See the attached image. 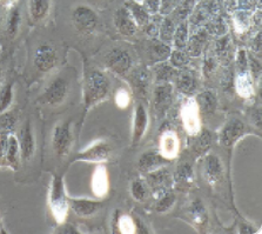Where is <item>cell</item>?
Returning <instances> with one entry per match:
<instances>
[{
  "label": "cell",
  "mask_w": 262,
  "mask_h": 234,
  "mask_svg": "<svg viewBox=\"0 0 262 234\" xmlns=\"http://www.w3.org/2000/svg\"><path fill=\"white\" fill-rule=\"evenodd\" d=\"M111 82L108 78L99 70H92L87 73L84 84V102L91 109L108 97Z\"/></svg>",
  "instance_id": "1"
},
{
  "label": "cell",
  "mask_w": 262,
  "mask_h": 234,
  "mask_svg": "<svg viewBox=\"0 0 262 234\" xmlns=\"http://www.w3.org/2000/svg\"><path fill=\"white\" fill-rule=\"evenodd\" d=\"M50 209L58 224H63L66 221L67 214L70 211V198L65 191V184L61 176H53L52 184L50 189Z\"/></svg>",
  "instance_id": "2"
},
{
  "label": "cell",
  "mask_w": 262,
  "mask_h": 234,
  "mask_svg": "<svg viewBox=\"0 0 262 234\" xmlns=\"http://www.w3.org/2000/svg\"><path fill=\"white\" fill-rule=\"evenodd\" d=\"M70 93V82L66 78L59 77L54 78L52 81L50 82L49 86L46 87L45 91H43L41 100L45 102V104L57 107L62 105L65 100L69 97Z\"/></svg>",
  "instance_id": "3"
},
{
  "label": "cell",
  "mask_w": 262,
  "mask_h": 234,
  "mask_svg": "<svg viewBox=\"0 0 262 234\" xmlns=\"http://www.w3.org/2000/svg\"><path fill=\"white\" fill-rule=\"evenodd\" d=\"M180 117L182 126L189 136L196 137L201 131V114L194 98H189L181 106Z\"/></svg>",
  "instance_id": "4"
},
{
  "label": "cell",
  "mask_w": 262,
  "mask_h": 234,
  "mask_svg": "<svg viewBox=\"0 0 262 234\" xmlns=\"http://www.w3.org/2000/svg\"><path fill=\"white\" fill-rule=\"evenodd\" d=\"M71 20L78 32L90 34L97 29L99 18L98 14L89 6L79 5L75 7L71 14Z\"/></svg>",
  "instance_id": "5"
},
{
  "label": "cell",
  "mask_w": 262,
  "mask_h": 234,
  "mask_svg": "<svg viewBox=\"0 0 262 234\" xmlns=\"http://www.w3.org/2000/svg\"><path fill=\"white\" fill-rule=\"evenodd\" d=\"M73 144V134L70 122H61L55 125L52 133V148L55 156L63 158L69 156Z\"/></svg>",
  "instance_id": "6"
},
{
  "label": "cell",
  "mask_w": 262,
  "mask_h": 234,
  "mask_svg": "<svg viewBox=\"0 0 262 234\" xmlns=\"http://www.w3.org/2000/svg\"><path fill=\"white\" fill-rule=\"evenodd\" d=\"M105 66L118 75H126L133 66V60L127 50L116 47L111 50L105 57Z\"/></svg>",
  "instance_id": "7"
},
{
  "label": "cell",
  "mask_w": 262,
  "mask_h": 234,
  "mask_svg": "<svg viewBox=\"0 0 262 234\" xmlns=\"http://www.w3.org/2000/svg\"><path fill=\"white\" fill-rule=\"evenodd\" d=\"M33 64L39 72H51L58 64V52L55 47L49 42L39 45L34 52Z\"/></svg>",
  "instance_id": "8"
},
{
  "label": "cell",
  "mask_w": 262,
  "mask_h": 234,
  "mask_svg": "<svg viewBox=\"0 0 262 234\" xmlns=\"http://www.w3.org/2000/svg\"><path fill=\"white\" fill-rule=\"evenodd\" d=\"M111 152H112V148H111V145L108 142L100 140L94 142V144L91 145L89 148L79 152L77 156H75L74 160L97 162V164H100V162H105L110 159Z\"/></svg>",
  "instance_id": "9"
},
{
  "label": "cell",
  "mask_w": 262,
  "mask_h": 234,
  "mask_svg": "<svg viewBox=\"0 0 262 234\" xmlns=\"http://www.w3.org/2000/svg\"><path fill=\"white\" fill-rule=\"evenodd\" d=\"M245 122L237 118H232L224 125L219 134V141L224 147H232L235 142L245 136Z\"/></svg>",
  "instance_id": "10"
},
{
  "label": "cell",
  "mask_w": 262,
  "mask_h": 234,
  "mask_svg": "<svg viewBox=\"0 0 262 234\" xmlns=\"http://www.w3.org/2000/svg\"><path fill=\"white\" fill-rule=\"evenodd\" d=\"M173 102V86L169 82L159 84L153 92V105L159 116L164 117Z\"/></svg>",
  "instance_id": "11"
},
{
  "label": "cell",
  "mask_w": 262,
  "mask_h": 234,
  "mask_svg": "<svg viewBox=\"0 0 262 234\" xmlns=\"http://www.w3.org/2000/svg\"><path fill=\"white\" fill-rule=\"evenodd\" d=\"M158 151L165 159L169 161L176 159L179 156V151H180V140H179L178 134L174 131L162 132L160 140H159Z\"/></svg>",
  "instance_id": "12"
},
{
  "label": "cell",
  "mask_w": 262,
  "mask_h": 234,
  "mask_svg": "<svg viewBox=\"0 0 262 234\" xmlns=\"http://www.w3.org/2000/svg\"><path fill=\"white\" fill-rule=\"evenodd\" d=\"M114 26L118 32L125 37H132L138 30V25L126 6L118 9L114 13Z\"/></svg>",
  "instance_id": "13"
},
{
  "label": "cell",
  "mask_w": 262,
  "mask_h": 234,
  "mask_svg": "<svg viewBox=\"0 0 262 234\" xmlns=\"http://www.w3.org/2000/svg\"><path fill=\"white\" fill-rule=\"evenodd\" d=\"M169 160L165 159L164 157L159 153L157 150L146 151L139 157L137 166L140 172L149 173L152 171H156L160 167H164L166 164H168Z\"/></svg>",
  "instance_id": "14"
},
{
  "label": "cell",
  "mask_w": 262,
  "mask_h": 234,
  "mask_svg": "<svg viewBox=\"0 0 262 234\" xmlns=\"http://www.w3.org/2000/svg\"><path fill=\"white\" fill-rule=\"evenodd\" d=\"M104 207V202L92 199H70V208L80 218H92Z\"/></svg>",
  "instance_id": "15"
},
{
  "label": "cell",
  "mask_w": 262,
  "mask_h": 234,
  "mask_svg": "<svg viewBox=\"0 0 262 234\" xmlns=\"http://www.w3.org/2000/svg\"><path fill=\"white\" fill-rule=\"evenodd\" d=\"M204 176L210 185H216L224 176V166L220 158L215 154H208L204 161Z\"/></svg>",
  "instance_id": "16"
},
{
  "label": "cell",
  "mask_w": 262,
  "mask_h": 234,
  "mask_svg": "<svg viewBox=\"0 0 262 234\" xmlns=\"http://www.w3.org/2000/svg\"><path fill=\"white\" fill-rule=\"evenodd\" d=\"M147 127H148V113H147L146 107L142 104H138L134 111V120H133V144L137 145L144 138Z\"/></svg>",
  "instance_id": "17"
},
{
  "label": "cell",
  "mask_w": 262,
  "mask_h": 234,
  "mask_svg": "<svg viewBox=\"0 0 262 234\" xmlns=\"http://www.w3.org/2000/svg\"><path fill=\"white\" fill-rule=\"evenodd\" d=\"M146 51L148 61L153 65L159 64V62L162 61H167L170 57V53H172V49H170L167 44L161 40L149 41L147 44Z\"/></svg>",
  "instance_id": "18"
},
{
  "label": "cell",
  "mask_w": 262,
  "mask_h": 234,
  "mask_svg": "<svg viewBox=\"0 0 262 234\" xmlns=\"http://www.w3.org/2000/svg\"><path fill=\"white\" fill-rule=\"evenodd\" d=\"M91 186H92L93 194L97 198H104L108 193L110 178L107 169L104 166H98L97 169L94 171Z\"/></svg>",
  "instance_id": "19"
},
{
  "label": "cell",
  "mask_w": 262,
  "mask_h": 234,
  "mask_svg": "<svg viewBox=\"0 0 262 234\" xmlns=\"http://www.w3.org/2000/svg\"><path fill=\"white\" fill-rule=\"evenodd\" d=\"M20 154L21 159L29 160L33 157L35 151V139L33 134V130H32V125L30 121L21 129V136H20Z\"/></svg>",
  "instance_id": "20"
},
{
  "label": "cell",
  "mask_w": 262,
  "mask_h": 234,
  "mask_svg": "<svg viewBox=\"0 0 262 234\" xmlns=\"http://www.w3.org/2000/svg\"><path fill=\"white\" fill-rule=\"evenodd\" d=\"M5 160L10 167L17 169L20 162V145H19L18 138L13 134H9L6 139V150H5Z\"/></svg>",
  "instance_id": "21"
},
{
  "label": "cell",
  "mask_w": 262,
  "mask_h": 234,
  "mask_svg": "<svg viewBox=\"0 0 262 234\" xmlns=\"http://www.w3.org/2000/svg\"><path fill=\"white\" fill-rule=\"evenodd\" d=\"M52 0H29V14L34 23H41L51 12Z\"/></svg>",
  "instance_id": "22"
},
{
  "label": "cell",
  "mask_w": 262,
  "mask_h": 234,
  "mask_svg": "<svg viewBox=\"0 0 262 234\" xmlns=\"http://www.w3.org/2000/svg\"><path fill=\"white\" fill-rule=\"evenodd\" d=\"M216 10L217 5L215 2H213V0H208V2L202 3L198 6V9L195 11H193V15L190 22H192V24H195V25H199V24L207 20L209 22L210 18H213L214 15L216 14Z\"/></svg>",
  "instance_id": "23"
},
{
  "label": "cell",
  "mask_w": 262,
  "mask_h": 234,
  "mask_svg": "<svg viewBox=\"0 0 262 234\" xmlns=\"http://www.w3.org/2000/svg\"><path fill=\"white\" fill-rule=\"evenodd\" d=\"M176 85L178 90L181 93L186 94V96H190L196 91L198 82L196 79L194 77V74L189 71H182V72H178L177 77L174 78Z\"/></svg>",
  "instance_id": "24"
},
{
  "label": "cell",
  "mask_w": 262,
  "mask_h": 234,
  "mask_svg": "<svg viewBox=\"0 0 262 234\" xmlns=\"http://www.w3.org/2000/svg\"><path fill=\"white\" fill-rule=\"evenodd\" d=\"M198 107H199L200 114H213L216 111L217 107V98L215 93L212 92V91H204L198 94L195 99Z\"/></svg>",
  "instance_id": "25"
},
{
  "label": "cell",
  "mask_w": 262,
  "mask_h": 234,
  "mask_svg": "<svg viewBox=\"0 0 262 234\" xmlns=\"http://www.w3.org/2000/svg\"><path fill=\"white\" fill-rule=\"evenodd\" d=\"M236 93L241 98L249 99L254 96V86L252 78L247 71H240L235 79Z\"/></svg>",
  "instance_id": "26"
},
{
  "label": "cell",
  "mask_w": 262,
  "mask_h": 234,
  "mask_svg": "<svg viewBox=\"0 0 262 234\" xmlns=\"http://www.w3.org/2000/svg\"><path fill=\"white\" fill-rule=\"evenodd\" d=\"M126 7L128 9L138 27H144L150 20V15L145 10L141 3H138L136 0H129V2L126 3Z\"/></svg>",
  "instance_id": "27"
},
{
  "label": "cell",
  "mask_w": 262,
  "mask_h": 234,
  "mask_svg": "<svg viewBox=\"0 0 262 234\" xmlns=\"http://www.w3.org/2000/svg\"><path fill=\"white\" fill-rule=\"evenodd\" d=\"M146 174H147V182H148L150 187H152L154 191L161 193V189L165 188V185L167 184V181L169 179L168 171L164 167H160Z\"/></svg>",
  "instance_id": "28"
},
{
  "label": "cell",
  "mask_w": 262,
  "mask_h": 234,
  "mask_svg": "<svg viewBox=\"0 0 262 234\" xmlns=\"http://www.w3.org/2000/svg\"><path fill=\"white\" fill-rule=\"evenodd\" d=\"M207 41V31L201 30L200 32L194 34L193 37H190L187 41V55L189 57H199L202 49L205 47V44Z\"/></svg>",
  "instance_id": "29"
},
{
  "label": "cell",
  "mask_w": 262,
  "mask_h": 234,
  "mask_svg": "<svg viewBox=\"0 0 262 234\" xmlns=\"http://www.w3.org/2000/svg\"><path fill=\"white\" fill-rule=\"evenodd\" d=\"M179 71L174 66L167 64V61H162L156 64V69H154V73H156L157 82L158 84H165V82H169L170 80H174L177 77Z\"/></svg>",
  "instance_id": "30"
},
{
  "label": "cell",
  "mask_w": 262,
  "mask_h": 234,
  "mask_svg": "<svg viewBox=\"0 0 262 234\" xmlns=\"http://www.w3.org/2000/svg\"><path fill=\"white\" fill-rule=\"evenodd\" d=\"M195 5V0H181L172 13V20H177L178 24L187 20L189 14L192 13Z\"/></svg>",
  "instance_id": "31"
},
{
  "label": "cell",
  "mask_w": 262,
  "mask_h": 234,
  "mask_svg": "<svg viewBox=\"0 0 262 234\" xmlns=\"http://www.w3.org/2000/svg\"><path fill=\"white\" fill-rule=\"evenodd\" d=\"M17 113L10 112V111L0 113V134L9 136V134L13 133L15 127H17Z\"/></svg>",
  "instance_id": "32"
},
{
  "label": "cell",
  "mask_w": 262,
  "mask_h": 234,
  "mask_svg": "<svg viewBox=\"0 0 262 234\" xmlns=\"http://www.w3.org/2000/svg\"><path fill=\"white\" fill-rule=\"evenodd\" d=\"M189 39V29H188V20L181 22L178 24L174 32L173 44L177 47V50H182L187 45Z\"/></svg>",
  "instance_id": "33"
},
{
  "label": "cell",
  "mask_w": 262,
  "mask_h": 234,
  "mask_svg": "<svg viewBox=\"0 0 262 234\" xmlns=\"http://www.w3.org/2000/svg\"><path fill=\"white\" fill-rule=\"evenodd\" d=\"M20 23H21L20 12H19L18 7L13 6L10 11L9 17H7V22H6V32L9 34V37L13 38L17 35L19 31V26H20Z\"/></svg>",
  "instance_id": "34"
},
{
  "label": "cell",
  "mask_w": 262,
  "mask_h": 234,
  "mask_svg": "<svg viewBox=\"0 0 262 234\" xmlns=\"http://www.w3.org/2000/svg\"><path fill=\"white\" fill-rule=\"evenodd\" d=\"M176 23L168 17L162 19L161 25L159 27V38L164 42H172L174 32H176Z\"/></svg>",
  "instance_id": "35"
},
{
  "label": "cell",
  "mask_w": 262,
  "mask_h": 234,
  "mask_svg": "<svg viewBox=\"0 0 262 234\" xmlns=\"http://www.w3.org/2000/svg\"><path fill=\"white\" fill-rule=\"evenodd\" d=\"M176 194L169 191L162 192L160 196L158 197L157 204H156V209L159 213H166L168 212L170 208L173 207L174 204H176Z\"/></svg>",
  "instance_id": "36"
},
{
  "label": "cell",
  "mask_w": 262,
  "mask_h": 234,
  "mask_svg": "<svg viewBox=\"0 0 262 234\" xmlns=\"http://www.w3.org/2000/svg\"><path fill=\"white\" fill-rule=\"evenodd\" d=\"M129 192L133 199L139 202L145 201V199L147 198V193H148L146 184L141 179H139V178H137V179H134L132 182H130Z\"/></svg>",
  "instance_id": "37"
},
{
  "label": "cell",
  "mask_w": 262,
  "mask_h": 234,
  "mask_svg": "<svg viewBox=\"0 0 262 234\" xmlns=\"http://www.w3.org/2000/svg\"><path fill=\"white\" fill-rule=\"evenodd\" d=\"M189 214L192 217V219L195 221L196 224H205L207 221V213H206L205 206L202 205L200 200H194L190 205Z\"/></svg>",
  "instance_id": "38"
},
{
  "label": "cell",
  "mask_w": 262,
  "mask_h": 234,
  "mask_svg": "<svg viewBox=\"0 0 262 234\" xmlns=\"http://www.w3.org/2000/svg\"><path fill=\"white\" fill-rule=\"evenodd\" d=\"M13 85L7 84L0 89V113L9 110L13 101Z\"/></svg>",
  "instance_id": "39"
},
{
  "label": "cell",
  "mask_w": 262,
  "mask_h": 234,
  "mask_svg": "<svg viewBox=\"0 0 262 234\" xmlns=\"http://www.w3.org/2000/svg\"><path fill=\"white\" fill-rule=\"evenodd\" d=\"M118 228L119 232L124 234L137 233V223L133 219V217L128 214H122L118 219Z\"/></svg>",
  "instance_id": "40"
},
{
  "label": "cell",
  "mask_w": 262,
  "mask_h": 234,
  "mask_svg": "<svg viewBox=\"0 0 262 234\" xmlns=\"http://www.w3.org/2000/svg\"><path fill=\"white\" fill-rule=\"evenodd\" d=\"M194 173L193 168L188 162H182L179 166L177 171V181H180V184H190L193 181Z\"/></svg>",
  "instance_id": "41"
},
{
  "label": "cell",
  "mask_w": 262,
  "mask_h": 234,
  "mask_svg": "<svg viewBox=\"0 0 262 234\" xmlns=\"http://www.w3.org/2000/svg\"><path fill=\"white\" fill-rule=\"evenodd\" d=\"M134 84L141 96H145L147 87H148V74L145 70H138L134 73Z\"/></svg>",
  "instance_id": "42"
},
{
  "label": "cell",
  "mask_w": 262,
  "mask_h": 234,
  "mask_svg": "<svg viewBox=\"0 0 262 234\" xmlns=\"http://www.w3.org/2000/svg\"><path fill=\"white\" fill-rule=\"evenodd\" d=\"M207 32L212 33L214 35H222L227 32L224 19L221 17H217V18H214L213 20H209L207 25Z\"/></svg>",
  "instance_id": "43"
},
{
  "label": "cell",
  "mask_w": 262,
  "mask_h": 234,
  "mask_svg": "<svg viewBox=\"0 0 262 234\" xmlns=\"http://www.w3.org/2000/svg\"><path fill=\"white\" fill-rule=\"evenodd\" d=\"M170 60V65L176 67V69H181V67H185L186 65L188 64V58L181 50H176L172 51L169 57Z\"/></svg>",
  "instance_id": "44"
},
{
  "label": "cell",
  "mask_w": 262,
  "mask_h": 234,
  "mask_svg": "<svg viewBox=\"0 0 262 234\" xmlns=\"http://www.w3.org/2000/svg\"><path fill=\"white\" fill-rule=\"evenodd\" d=\"M198 137H199V140L196 142V150L207 151L212 144V136H210L209 131H200Z\"/></svg>",
  "instance_id": "45"
},
{
  "label": "cell",
  "mask_w": 262,
  "mask_h": 234,
  "mask_svg": "<svg viewBox=\"0 0 262 234\" xmlns=\"http://www.w3.org/2000/svg\"><path fill=\"white\" fill-rule=\"evenodd\" d=\"M130 102V94L127 90L120 89L116 93V104L119 109H126Z\"/></svg>",
  "instance_id": "46"
},
{
  "label": "cell",
  "mask_w": 262,
  "mask_h": 234,
  "mask_svg": "<svg viewBox=\"0 0 262 234\" xmlns=\"http://www.w3.org/2000/svg\"><path fill=\"white\" fill-rule=\"evenodd\" d=\"M181 0H161L160 12L159 13L162 15H168L176 10V7L180 4Z\"/></svg>",
  "instance_id": "47"
},
{
  "label": "cell",
  "mask_w": 262,
  "mask_h": 234,
  "mask_svg": "<svg viewBox=\"0 0 262 234\" xmlns=\"http://www.w3.org/2000/svg\"><path fill=\"white\" fill-rule=\"evenodd\" d=\"M160 5L161 0H144L142 2V6L145 10L148 12L149 15H156L160 12Z\"/></svg>",
  "instance_id": "48"
},
{
  "label": "cell",
  "mask_w": 262,
  "mask_h": 234,
  "mask_svg": "<svg viewBox=\"0 0 262 234\" xmlns=\"http://www.w3.org/2000/svg\"><path fill=\"white\" fill-rule=\"evenodd\" d=\"M144 29H145L146 34L148 35L149 38L153 39V38L159 37V27L150 20L146 24V25L144 26Z\"/></svg>",
  "instance_id": "49"
},
{
  "label": "cell",
  "mask_w": 262,
  "mask_h": 234,
  "mask_svg": "<svg viewBox=\"0 0 262 234\" xmlns=\"http://www.w3.org/2000/svg\"><path fill=\"white\" fill-rule=\"evenodd\" d=\"M237 62H239V66H240V69H241L240 71H246V69H247V58H246V52H245V51H240Z\"/></svg>",
  "instance_id": "50"
},
{
  "label": "cell",
  "mask_w": 262,
  "mask_h": 234,
  "mask_svg": "<svg viewBox=\"0 0 262 234\" xmlns=\"http://www.w3.org/2000/svg\"><path fill=\"white\" fill-rule=\"evenodd\" d=\"M62 227H63V229H62V231H60L61 233H65V234H66V233H67V234H77V233H79L78 229L74 228L73 225H69V224H67V225H63Z\"/></svg>",
  "instance_id": "51"
},
{
  "label": "cell",
  "mask_w": 262,
  "mask_h": 234,
  "mask_svg": "<svg viewBox=\"0 0 262 234\" xmlns=\"http://www.w3.org/2000/svg\"><path fill=\"white\" fill-rule=\"evenodd\" d=\"M0 2L3 3L4 6H13L15 0H0Z\"/></svg>",
  "instance_id": "52"
},
{
  "label": "cell",
  "mask_w": 262,
  "mask_h": 234,
  "mask_svg": "<svg viewBox=\"0 0 262 234\" xmlns=\"http://www.w3.org/2000/svg\"><path fill=\"white\" fill-rule=\"evenodd\" d=\"M2 81H3V69L2 66H0V84H2Z\"/></svg>",
  "instance_id": "53"
},
{
  "label": "cell",
  "mask_w": 262,
  "mask_h": 234,
  "mask_svg": "<svg viewBox=\"0 0 262 234\" xmlns=\"http://www.w3.org/2000/svg\"><path fill=\"white\" fill-rule=\"evenodd\" d=\"M136 2H138V3H142V2H144V0H136Z\"/></svg>",
  "instance_id": "54"
},
{
  "label": "cell",
  "mask_w": 262,
  "mask_h": 234,
  "mask_svg": "<svg viewBox=\"0 0 262 234\" xmlns=\"http://www.w3.org/2000/svg\"><path fill=\"white\" fill-rule=\"evenodd\" d=\"M0 138H2V134H0Z\"/></svg>",
  "instance_id": "55"
}]
</instances>
